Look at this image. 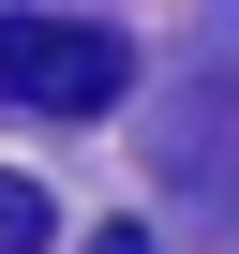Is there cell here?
<instances>
[{
	"label": "cell",
	"mask_w": 239,
	"mask_h": 254,
	"mask_svg": "<svg viewBox=\"0 0 239 254\" xmlns=\"http://www.w3.org/2000/svg\"><path fill=\"white\" fill-rule=\"evenodd\" d=\"M165 180L209 194L224 239H239V15H209L194 60H179V90H165Z\"/></svg>",
	"instance_id": "6da1fadb"
},
{
	"label": "cell",
	"mask_w": 239,
	"mask_h": 254,
	"mask_svg": "<svg viewBox=\"0 0 239 254\" xmlns=\"http://www.w3.org/2000/svg\"><path fill=\"white\" fill-rule=\"evenodd\" d=\"M135 90V45L90 30V15H0V105H45V120H105Z\"/></svg>",
	"instance_id": "7a4b0ae2"
},
{
	"label": "cell",
	"mask_w": 239,
	"mask_h": 254,
	"mask_svg": "<svg viewBox=\"0 0 239 254\" xmlns=\"http://www.w3.org/2000/svg\"><path fill=\"white\" fill-rule=\"evenodd\" d=\"M60 239V194L45 180H15V165H0V254H45Z\"/></svg>",
	"instance_id": "3957f363"
},
{
	"label": "cell",
	"mask_w": 239,
	"mask_h": 254,
	"mask_svg": "<svg viewBox=\"0 0 239 254\" xmlns=\"http://www.w3.org/2000/svg\"><path fill=\"white\" fill-rule=\"evenodd\" d=\"M90 254H165V239H150V224H105V239H90Z\"/></svg>",
	"instance_id": "277c9868"
}]
</instances>
